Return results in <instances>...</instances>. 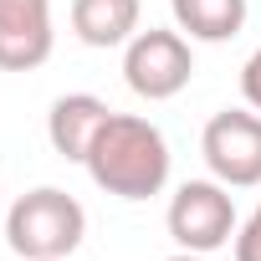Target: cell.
<instances>
[{"label": "cell", "mask_w": 261, "mask_h": 261, "mask_svg": "<svg viewBox=\"0 0 261 261\" xmlns=\"http://www.w3.org/2000/svg\"><path fill=\"white\" fill-rule=\"evenodd\" d=\"M195 77V51H190V36L174 26H149L139 31L134 41L123 46V82L134 97L144 102H169L190 87Z\"/></svg>", "instance_id": "cell-3"}, {"label": "cell", "mask_w": 261, "mask_h": 261, "mask_svg": "<svg viewBox=\"0 0 261 261\" xmlns=\"http://www.w3.org/2000/svg\"><path fill=\"white\" fill-rule=\"evenodd\" d=\"M113 118V108L92 92H62L46 113V144L67 159V164H87L92 139L102 134V123Z\"/></svg>", "instance_id": "cell-7"}, {"label": "cell", "mask_w": 261, "mask_h": 261, "mask_svg": "<svg viewBox=\"0 0 261 261\" xmlns=\"http://www.w3.org/2000/svg\"><path fill=\"white\" fill-rule=\"evenodd\" d=\"M205 169L230 190L261 185V113L256 108H220L200 134Z\"/></svg>", "instance_id": "cell-5"}, {"label": "cell", "mask_w": 261, "mask_h": 261, "mask_svg": "<svg viewBox=\"0 0 261 261\" xmlns=\"http://www.w3.org/2000/svg\"><path fill=\"white\" fill-rule=\"evenodd\" d=\"M169 11L190 41H210V46L230 41L246 26V0H169Z\"/></svg>", "instance_id": "cell-9"}, {"label": "cell", "mask_w": 261, "mask_h": 261, "mask_svg": "<svg viewBox=\"0 0 261 261\" xmlns=\"http://www.w3.org/2000/svg\"><path fill=\"white\" fill-rule=\"evenodd\" d=\"M82 236H87V210L77 195L57 185H36L6 210V246L21 261H67L82 246Z\"/></svg>", "instance_id": "cell-2"}, {"label": "cell", "mask_w": 261, "mask_h": 261, "mask_svg": "<svg viewBox=\"0 0 261 261\" xmlns=\"http://www.w3.org/2000/svg\"><path fill=\"white\" fill-rule=\"evenodd\" d=\"M139 16L144 6L139 0H72V31L82 46H128L139 36Z\"/></svg>", "instance_id": "cell-8"}, {"label": "cell", "mask_w": 261, "mask_h": 261, "mask_svg": "<svg viewBox=\"0 0 261 261\" xmlns=\"http://www.w3.org/2000/svg\"><path fill=\"white\" fill-rule=\"evenodd\" d=\"M241 97H246V108H256L261 113V46L246 57V67H241Z\"/></svg>", "instance_id": "cell-11"}, {"label": "cell", "mask_w": 261, "mask_h": 261, "mask_svg": "<svg viewBox=\"0 0 261 261\" xmlns=\"http://www.w3.org/2000/svg\"><path fill=\"white\" fill-rule=\"evenodd\" d=\"M174 154L169 139L159 134V123L139 118V113H113L102 123V134L87 149V174L102 195L118 200H149L169 185Z\"/></svg>", "instance_id": "cell-1"}, {"label": "cell", "mask_w": 261, "mask_h": 261, "mask_svg": "<svg viewBox=\"0 0 261 261\" xmlns=\"http://www.w3.org/2000/svg\"><path fill=\"white\" fill-rule=\"evenodd\" d=\"M169 261H210V256H200V251H174Z\"/></svg>", "instance_id": "cell-12"}, {"label": "cell", "mask_w": 261, "mask_h": 261, "mask_svg": "<svg viewBox=\"0 0 261 261\" xmlns=\"http://www.w3.org/2000/svg\"><path fill=\"white\" fill-rule=\"evenodd\" d=\"M51 46V0H0V72H36Z\"/></svg>", "instance_id": "cell-6"}, {"label": "cell", "mask_w": 261, "mask_h": 261, "mask_svg": "<svg viewBox=\"0 0 261 261\" xmlns=\"http://www.w3.org/2000/svg\"><path fill=\"white\" fill-rule=\"evenodd\" d=\"M236 261H261V200L246 215V225H236Z\"/></svg>", "instance_id": "cell-10"}, {"label": "cell", "mask_w": 261, "mask_h": 261, "mask_svg": "<svg viewBox=\"0 0 261 261\" xmlns=\"http://www.w3.org/2000/svg\"><path fill=\"white\" fill-rule=\"evenodd\" d=\"M169 236L179 251H220L236 241V200H230V185H220L215 174L210 179H185L169 200V215H164Z\"/></svg>", "instance_id": "cell-4"}]
</instances>
